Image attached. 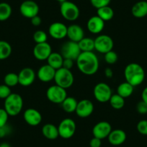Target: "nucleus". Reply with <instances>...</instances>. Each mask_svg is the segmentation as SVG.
<instances>
[{
	"mask_svg": "<svg viewBox=\"0 0 147 147\" xmlns=\"http://www.w3.org/2000/svg\"><path fill=\"white\" fill-rule=\"evenodd\" d=\"M4 82L6 85L9 87H15L19 84V79H18V74L10 72V73L7 74L4 78Z\"/></svg>",
	"mask_w": 147,
	"mask_h": 147,
	"instance_id": "32",
	"label": "nucleus"
},
{
	"mask_svg": "<svg viewBox=\"0 0 147 147\" xmlns=\"http://www.w3.org/2000/svg\"><path fill=\"white\" fill-rule=\"evenodd\" d=\"M4 108L9 116H17L23 108V99L17 93H12L5 100Z\"/></svg>",
	"mask_w": 147,
	"mask_h": 147,
	"instance_id": "3",
	"label": "nucleus"
},
{
	"mask_svg": "<svg viewBox=\"0 0 147 147\" xmlns=\"http://www.w3.org/2000/svg\"><path fill=\"white\" fill-rule=\"evenodd\" d=\"M32 38H33V40L36 44L46 43V42H47L48 40V35L46 32L41 30H38L35 31L34 32Z\"/></svg>",
	"mask_w": 147,
	"mask_h": 147,
	"instance_id": "33",
	"label": "nucleus"
},
{
	"mask_svg": "<svg viewBox=\"0 0 147 147\" xmlns=\"http://www.w3.org/2000/svg\"><path fill=\"white\" fill-rule=\"evenodd\" d=\"M81 53L82 51L79 47L78 43L71 40L65 42L61 48L60 53L63 59H70L76 61Z\"/></svg>",
	"mask_w": 147,
	"mask_h": 147,
	"instance_id": "9",
	"label": "nucleus"
},
{
	"mask_svg": "<svg viewBox=\"0 0 147 147\" xmlns=\"http://www.w3.org/2000/svg\"><path fill=\"white\" fill-rule=\"evenodd\" d=\"M30 22H31V24H32L33 26L38 27V26H40V25H41L42 20L41 18H40V17H39L38 15H37V16H35L32 18H31Z\"/></svg>",
	"mask_w": 147,
	"mask_h": 147,
	"instance_id": "43",
	"label": "nucleus"
},
{
	"mask_svg": "<svg viewBox=\"0 0 147 147\" xmlns=\"http://www.w3.org/2000/svg\"><path fill=\"white\" fill-rule=\"evenodd\" d=\"M141 100L147 104V87H146L141 92Z\"/></svg>",
	"mask_w": 147,
	"mask_h": 147,
	"instance_id": "45",
	"label": "nucleus"
},
{
	"mask_svg": "<svg viewBox=\"0 0 147 147\" xmlns=\"http://www.w3.org/2000/svg\"><path fill=\"white\" fill-rule=\"evenodd\" d=\"M77 125L75 121L69 118H64L58 125L59 136L64 139L71 138L75 134Z\"/></svg>",
	"mask_w": 147,
	"mask_h": 147,
	"instance_id": "6",
	"label": "nucleus"
},
{
	"mask_svg": "<svg viewBox=\"0 0 147 147\" xmlns=\"http://www.w3.org/2000/svg\"><path fill=\"white\" fill-rule=\"evenodd\" d=\"M104 59L105 61L107 63L110 65H113L114 63H115L117 62L118 59V54L114 51L113 50L107 52V53H105Z\"/></svg>",
	"mask_w": 147,
	"mask_h": 147,
	"instance_id": "34",
	"label": "nucleus"
},
{
	"mask_svg": "<svg viewBox=\"0 0 147 147\" xmlns=\"http://www.w3.org/2000/svg\"><path fill=\"white\" fill-rule=\"evenodd\" d=\"M78 45L82 52H90L94 50V40L91 38L84 37L79 42Z\"/></svg>",
	"mask_w": 147,
	"mask_h": 147,
	"instance_id": "28",
	"label": "nucleus"
},
{
	"mask_svg": "<svg viewBox=\"0 0 147 147\" xmlns=\"http://www.w3.org/2000/svg\"><path fill=\"white\" fill-rule=\"evenodd\" d=\"M46 97L48 100L54 104H61L67 97L66 90L58 85H52L48 88L46 91Z\"/></svg>",
	"mask_w": 147,
	"mask_h": 147,
	"instance_id": "8",
	"label": "nucleus"
},
{
	"mask_svg": "<svg viewBox=\"0 0 147 147\" xmlns=\"http://www.w3.org/2000/svg\"><path fill=\"white\" fill-rule=\"evenodd\" d=\"M111 0H90V3L96 9L103 7L108 6Z\"/></svg>",
	"mask_w": 147,
	"mask_h": 147,
	"instance_id": "37",
	"label": "nucleus"
},
{
	"mask_svg": "<svg viewBox=\"0 0 147 147\" xmlns=\"http://www.w3.org/2000/svg\"><path fill=\"white\" fill-rule=\"evenodd\" d=\"M93 94L96 100L105 103L109 102L113 93L112 90L108 84L105 82H100L94 86Z\"/></svg>",
	"mask_w": 147,
	"mask_h": 147,
	"instance_id": "10",
	"label": "nucleus"
},
{
	"mask_svg": "<svg viewBox=\"0 0 147 147\" xmlns=\"http://www.w3.org/2000/svg\"><path fill=\"white\" fill-rule=\"evenodd\" d=\"M126 138V134L123 130L121 129L112 130L107 137L110 144L113 146L121 145L125 142Z\"/></svg>",
	"mask_w": 147,
	"mask_h": 147,
	"instance_id": "21",
	"label": "nucleus"
},
{
	"mask_svg": "<svg viewBox=\"0 0 147 147\" xmlns=\"http://www.w3.org/2000/svg\"><path fill=\"white\" fill-rule=\"evenodd\" d=\"M60 12L62 17L68 21L77 20L80 15L78 6L70 1H66L61 4Z\"/></svg>",
	"mask_w": 147,
	"mask_h": 147,
	"instance_id": "5",
	"label": "nucleus"
},
{
	"mask_svg": "<svg viewBox=\"0 0 147 147\" xmlns=\"http://www.w3.org/2000/svg\"><path fill=\"white\" fill-rule=\"evenodd\" d=\"M52 48L48 42L43 43H38L33 48V56L37 60H47L49 56L52 53Z\"/></svg>",
	"mask_w": 147,
	"mask_h": 147,
	"instance_id": "14",
	"label": "nucleus"
},
{
	"mask_svg": "<svg viewBox=\"0 0 147 147\" xmlns=\"http://www.w3.org/2000/svg\"><path fill=\"white\" fill-rule=\"evenodd\" d=\"M145 76V71L144 68L135 62L128 63L124 69L125 82L131 84L134 87L139 86L144 82Z\"/></svg>",
	"mask_w": 147,
	"mask_h": 147,
	"instance_id": "2",
	"label": "nucleus"
},
{
	"mask_svg": "<svg viewBox=\"0 0 147 147\" xmlns=\"http://www.w3.org/2000/svg\"><path fill=\"white\" fill-rule=\"evenodd\" d=\"M42 134L49 140H55L59 136L58 126L52 123H46L42 127Z\"/></svg>",
	"mask_w": 147,
	"mask_h": 147,
	"instance_id": "23",
	"label": "nucleus"
},
{
	"mask_svg": "<svg viewBox=\"0 0 147 147\" xmlns=\"http://www.w3.org/2000/svg\"><path fill=\"white\" fill-rule=\"evenodd\" d=\"M76 64L79 70L87 76L94 75L100 66L98 58L93 51L82 52L76 60Z\"/></svg>",
	"mask_w": 147,
	"mask_h": 147,
	"instance_id": "1",
	"label": "nucleus"
},
{
	"mask_svg": "<svg viewBox=\"0 0 147 147\" xmlns=\"http://www.w3.org/2000/svg\"><path fill=\"white\" fill-rule=\"evenodd\" d=\"M12 94L11 87H8L5 84H0V99L5 100Z\"/></svg>",
	"mask_w": 147,
	"mask_h": 147,
	"instance_id": "35",
	"label": "nucleus"
},
{
	"mask_svg": "<svg viewBox=\"0 0 147 147\" xmlns=\"http://www.w3.org/2000/svg\"><path fill=\"white\" fill-rule=\"evenodd\" d=\"M110 106L115 110H121L125 105V98L120 96L119 94H113L110 100H109Z\"/></svg>",
	"mask_w": 147,
	"mask_h": 147,
	"instance_id": "30",
	"label": "nucleus"
},
{
	"mask_svg": "<svg viewBox=\"0 0 147 147\" xmlns=\"http://www.w3.org/2000/svg\"><path fill=\"white\" fill-rule=\"evenodd\" d=\"M9 116L5 108H0V128L7 124Z\"/></svg>",
	"mask_w": 147,
	"mask_h": 147,
	"instance_id": "38",
	"label": "nucleus"
},
{
	"mask_svg": "<svg viewBox=\"0 0 147 147\" xmlns=\"http://www.w3.org/2000/svg\"><path fill=\"white\" fill-rule=\"evenodd\" d=\"M94 108V104L92 102L87 99H84L78 102L75 113L80 118H86L92 114Z\"/></svg>",
	"mask_w": 147,
	"mask_h": 147,
	"instance_id": "12",
	"label": "nucleus"
},
{
	"mask_svg": "<svg viewBox=\"0 0 147 147\" xmlns=\"http://www.w3.org/2000/svg\"><path fill=\"white\" fill-rule=\"evenodd\" d=\"M0 147H11V146L8 143L4 142L0 144Z\"/></svg>",
	"mask_w": 147,
	"mask_h": 147,
	"instance_id": "46",
	"label": "nucleus"
},
{
	"mask_svg": "<svg viewBox=\"0 0 147 147\" xmlns=\"http://www.w3.org/2000/svg\"><path fill=\"white\" fill-rule=\"evenodd\" d=\"M36 74L30 67H25L18 74L19 84L22 87H29L35 82Z\"/></svg>",
	"mask_w": 147,
	"mask_h": 147,
	"instance_id": "13",
	"label": "nucleus"
},
{
	"mask_svg": "<svg viewBox=\"0 0 147 147\" xmlns=\"http://www.w3.org/2000/svg\"><path fill=\"white\" fill-rule=\"evenodd\" d=\"M77 104H78V101L74 97L67 96L61 105L65 112L68 113H71L75 112Z\"/></svg>",
	"mask_w": 147,
	"mask_h": 147,
	"instance_id": "26",
	"label": "nucleus"
},
{
	"mask_svg": "<svg viewBox=\"0 0 147 147\" xmlns=\"http://www.w3.org/2000/svg\"><path fill=\"white\" fill-rule=\"evenodd\" d=\"M134 87L127 82H123L118 86L117 88V94L123 97V98H128L131 97L134 93Z\"/></svg>",
	"mask_w": 147,
	"mask_h": 147,
	"instance_id": "25",
	"label": "nucleus"
},
{
	"mask_svg": "<svg viewBox=\"0 0 147 147\" xmlns=\"http://www.w3.org/2000/svg\"><path fill=\"white\" fill-rule=\"evenodd\" d=\"M136 110L141 115H146L147 114V104L143 100H141L136 105Z\"/></svg>",
	"mask_w": 147,
	"mask_h": 147,
	"instance_id": "39",
	"label": "nucleus"
},
{
	"mask_svg": "<svg viewBox=\"0 0 147 147\" xmlns=\"http://www.w3.org/2000/svg\"><path fill=\"white\" fill-rule=\"evenodd\" d=\"M66 37L71 41L79 43L82 39L84 38V30L80 25L77 24L69 25L67 28Z\"/></svg>",
	"mask_w": 147,
	"mask_h": 147,
	"instance_id": "19",
	"label": "nucleus"
},
{
	"mask_svg": "<svg viewBox=\"0 0 147 147\" xmlns=\"http://www.w3.org/2000/svg\"><path fill=\"white\" fill-rule=\"evenodd\" d=\"M67 28L68 27L65 24L61 22H55L49 26V33L53 38L61 40L67 35Z\"/></svg>",
	"mask_w": 147,
	"mask_h": 147,
	"instance_id": "16",
	"label": "nucleus"
},
{
	"mask_svg": "<svg viewBox=\"0 0 147 147\" xmlns=\"http://www.w3.org/2000/svg\"><path fill=\"white\" fill-rule=\"evenodd\" d=\"M12 7L7 2H1L0 3V21L7 20L10 18L12 15Z\"/></svg>",
	"mask_w": 147,
	"mask_h": 147,
	"instance_id": "31",
	"label": "nucleus"
},
{
	"mask_svg": "<svg viewBox=\"0 0 147 147\" xmlns=\"http://www.w3.org/2000/svg\"><path fill=\"white\" fill-rule=\"evenodd\" d=\"M137 131L141 135L147 136V120H141L137 123Z\"/></svg>",
	"mask_w": 147,
	"mask_h": 147,
	"instance_id": "36",
	"label": "nucleus"
},
{
	"mask_svg": "<svg viewBox=\"0 0 147 147\" xmlns=\"http://www.w3.org/2000/svg\"><path fill=\"white\" fill-rule=\"evenodd\" d=\"M53 80L56 82V85L66 90L73 85L74 77L71 71L61 67L56 71Z\"/></svg>",
	"mask_w": 147,
	"mask_h": 147,
	"instance_id": "4",
	"label": "nucleus"
},
{
	"mask_svg": "<svg viewBox=\"0 0 147 147\" xmlns=\"http://www.w3.org/2000/svg\"><path fill=\"white\" fill-rule=\"evenodd\" d=\"M12 46L5 40H0V61L8 59L12 54Z\"/></svg>",
	"mask_w": 147,
	"mask_h": 147,
	"instance_id": "29",
	"label": "nucleus"
},
{
	"mask_svg": "<svg viewBox=\"0 0 147 147\" xmlns=\"http://www.w3.org/2000/svg\"><path fill=\"white\" fill-rule=\"evenodd\" d=\"M74 61H75L72 60V59H63V66H62V67L65 68V69H69V70H71V69L73 68Z\"/></svg>",
	"mask_w": 147,
	"mask_h": 147,
	"instance_id": "41",
	"label": "nucleus"
},
{
	"mask_svg": "<svg viewBox=\"0 0 147 147\" xmlns=\"http://www.w3.org/2000/svg\"><path fill=\"white\" fill-rule=\"evenodd\" d=\"M23 118L25 123L30 126H37L42 122L43 117L38 110L30 107L25 110L23 113Z\"/></svg>",
	"mask_w": 147,
	"mask_h": 147,
	"instance_id": "15",
	"label": "nucleus"
},
{
	"mask_svg": "<svg viewBox=\"0 0 147 147\" xmlns=\"http://www.w3.org/2000/svg\"><path fill=\"white\" fill-rule=\"evenodd\" d=\"M63 57L60 53L57 52H52L50 56L47 59V63L53 67V69L57 70L63 66Z\"/></svg>",
	"mask_w": 147,
	"mask_h": 147,
	"instance_id": "24",
	"label": "nucleus"
},
{
	"mask_svg": "<svg viewBox=\"0 0 147 147\" xmlns=\"http://www.w3.org/2000/svg\"><path fill=\"white\" fill-rule=\"evenodd\" d=\"M56 71V69H54L47 63L39 68L36 76L39 79V80L43 82H50L52 80H54Z\"/></svg>",
	"mask_w": 147,
	"mask_h": 147,
	"instance_id": "18",
	"label": "nucleus"
},
{
	"mask_svg": "<svg viewBox=\"0 0 147 147\" xmlns=\"http://www.w3.org/2000/svg\"><path fill=\"white\" fill-rule=\"evenodd\" d=\"M102 145V140L96 137H93L90 141V147H100Z\"/></svg>",
	"mask_w": 147,
	"mask_h": 147,
	"instance_id": "42",
	"label": "nucleus"
},
{
	"mask_svg": "<svg viewBox=\"0 0 147 147\" xmlns=\"http://www.w3.org/2000/svg\"><path fill=\"white\" fill-rule=\"evenodd\" d=\"M88 30L92 34H99L105 28V21L97 15H94L88 20L87 23Z\"/></svg>",
	"mask_w": 147,
	"mask_h": 147,
	"instance_id": "20",
	"label": "nucleus"
},
{
	"mask_svg": "<svg viewBox=\"0 0 147 147\" xmlns=\"http://www.w3.org/2000/svg\"><path fill=\"white\" fill-rule=\"evenodd\" d=\"M131 13L136 18H143L147 16V2L139 1L131 8Z\"/></svg>",
	"mask_w": 147,
	"mask_h": 147,
	"instance_id": "22",
	"label": "nucleus"
},
{
	"mask_svg": "<svg viewBox=\"0 0 147 147\" xmlns=\"http://www.w3.org/2000/svg\"><path fill=\"white\" fill-rule=\"evenodd\" d=\"M40 8L38 5L32 0H25L20 6V14L25 18L31 19L38 15Z\"/></svg>",
	"mask_w": 147,
	"mask_h": 147,
	"instance_id": "11",
	"label": "nucleus"
},
{
	"mask_svg": "<svg viewBox=\"0 0 147 147\" xmlns=\"http://www.w3.org/2000/svg\"><path fill=\"white\" fill-rule=\"evenodd\" d=\"M105 75L107 78H112L113 77V71L110 68H106L105 70Z\"/></svg>",
	"mask_w": 147,
	"mask_h": 147,
	"instance_id": "44",
	"label": "nucleus"
},
{
	"mask_svg": "<svg viewBox=\"0 0 147 147\" xmlns=\"http://www.w3.org/2000/svg\"><path fill=\"white\" fill-rule=\"evenodd\" d=\"M12 131V128L8 124L0 128V138H4L6 136L9 135Z\"/></svg>",
	"mask_w": 147,
	"mask_h": 147,
	"instance_id": "40",
	"label": "nucleus"
},
{
	"mask_svg": "<svg viewBox=\"0 0 147 147\" xmlns=\"http://www.w3.org/2000/svg\"><path fill=\"white\" fill-rule=\"evenodd\" d=\"M97 15L105 22L110 21L113 18L114 10L110 6H105L97 9Z\"/></svg>",
	"mask_w": 147,
	"mask_h": 147,
	"instance_id": "27",
	"label": "nucleus"
},
{
	"mask_svg": "<svg viewBox=\"0 0 147 147\" xmlns=\"http://www.w3.org/2000/svg\"><path fill=\"white\" fill-rule=\"evenodd\" d=\"M56 1H57V2H59V3H63V2H66V1H67V0H56Z\"/></svg>",
	"mask_w": 147,
	"mask_h": 147,
	"instance_id": "47",
	"label": "nucleus"
},
{
	"mask_svg": "<svg viewBox=\"0 0 147 147\" xmlns=\"http://www.w3.org/2000/svg\"><path fill=\"white\" fill-rule=\"evenodd\" d=\"M112 131V126L107 121H100L94 125L92 128L93 136L102 140L107 138Z\"/></svg>",
	"mask_w": 147,
	"mask_h": 147,
	"instance_id": "17",
	"label": "nucleus"
},
{
	"mask_svg": "<svg viewBox=\"0 0 147 147\" xmlns=\"http://www.w3.org/2000/svg\"><path fill=\"white\" fill-rule=\"evenodd\" d=\"M94 40V50L100 53H107L113 49L114 41L110 36L107 35H99Z\"/></svg>",
	"mask_w": 147,
	"mask_h": 147,
	"instance_id": "7",
	"label": "nucleus"
}]
</instances>
